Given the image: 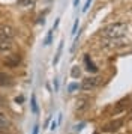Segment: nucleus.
I'll return each instance as SVG.
<instances>
[{
    "mask_svg": "<svg viewBox=\"0 0 132 134\" xmlns=\"http://www.w3.org/2000/svg\"><path fill=\"white\" fill-rule=\"evenodd\" d=\"M15 101H17V103H23V101H24V98H23V97H20V98H17Z\"/></svg>",
    "mask_w": 132,
    "mask_h": 134,
    "instance_id": "nucleus-22",
    "label": "nucleus"
},
{
    "mask_svg": "<svg viewBox=\"0 0 132 134\" xmlns=\"http://www.w3.org/2000/svg\"><path fill=\"white\" fill-rule=\"evenodd\" d=\"M12 80L9 75H6L5 72H0V86H6V85H11Z\"/></svg>",
    "mask_w": 132,
    "mask_h": 134,
    "instance_id": "nucleus-9",
    "label": "nucleus"
},
{
    "mask_svg": "<svg viewBox=\"0 0 132 134\" xmlns=\"http://www.w3.org/2000/svg\"><path fill=\"white\" fill-rule=\"evenodd\" d=\"M20 60H21V57H20V54H11V56H8L6 57V60H5V65L6 66H17L18 63H20Z\"/></svg>",
    "mask_w": 132,
    "mask_h": 134,
    "instance_id": "nucleus-5",
    "label": "nucleus"
},
{
    "mask_svg": "<svg viewBox=\"0 0 132 134\" xmlns=\"http://www.w3.org/2000/svg\"><path fill=\"white\" fill-rule=\"evenodd\" d=\"M8 124H9V122H8V119H6V116L0 111V131H3V130L8 127Z\"/></svg>",
    "mask_w": 132,
    "mask_h": 134,
    "instance_id": "nucleus-11",
    "label": "nucleus"
},
{
    "mask_svg": "<svg viewBox=\"0 0 132 134\" xmlns=\"http://www.w3.org/2000/svg\"><path fill=\"white\" fill-rule=\"evenodd\" d=\"M77 27H78V20L75 21V24H74V29H72V33H75V32H77Z\"/></svg>",
    "mask_w": 132,
    "mask_h": 134,
    "instance_id": "nucleus-20",
    "label": "nucleus"
},
{
    "mask_svg": "<svg viewBox=\"0 0 132 134\" xmlns=\"http://www.w3.org/2000/svg\"><path fill=\"white\" fill-rule=\"evenodd\" d=\"M12 48V39L11 38L0 35V53H6Z\"/></svg>",
    "mask_w": 132,
    "mask_h": 134,
    "instance_id": "nucleus-3",
    "label": "nucleus"
},
{
    "mask_svg": "<svg viewBox=\"0 0 132 134\" xmlns=\"http://www.w3.org/2000/svg\"><path fill=\"white\" fill-rule=\"evenodd\" d=\"M90 3H92V0H87V2H86V5H84V8H83V12H86V11H87V9H89Z\"/></svg>",
    "mask_w": 132,
    "mask_h": 134,
    "instance_id": "nucleus-17",
    "label": "nucleus"
},
{
    "mask_svg": "<svg viewBox=\"0 0 132 134\" xmlns=\"http://www.w3.org/2000/svg\"><path fill=\"white\" fill-rule=\"evenodd\" d=\"M62 50H63V41L60 42V45H59V50H57V54L54 56V60H53V63L56 65L57 62H59V59H60V54H62Z\"/></svg>",
    "mask_w": 132,
    "mask_h": 134,
    "instance_id": "nucleus-13",
    "label": "nucleus"
},
{
    "mask_svg": "<svg viewBox=\"0 0 132 134\" xmlns=\"http://www.w3.org/2000/svg\"><path fill=\"white\" fill-rule=\"evenodd\" d=\"M54 89H56V92L59 91V81L57 80H54Z\"/></svg>",
    "mask_w": 132,
    "mask_h": 134,
    "instance_id": "nucleus-19",
    "label": "nucleus"
},
{
    "mask_svg": "<svg viewBox=\"0 0 132 134\" xmlns=\"http://www.w3.org/2000/svg\"><path fill=\"white\" fill-rule=\"evenodd\" d=\"M71 74H72V77H74V79H77V77H80L81 71H80V68H78V66H74V68H72V71H71Z\"/></svg>",
    "mask_w": 132,
    "mask_h": 134,
    "instance_id": "nucleus-14",
    "label": "nucleus"
},
{
    "mask_svg": "<svg viewBox=\"0 0 132 134\" xmlns=\"http://www.w3.org/2000/svg\"><path fill=\"white\" fill-rule=\"evenodd\" d=\"M38 131H39V127H38V125H35V128H33V133H32V134H38Z\"/></svg>",
    "mask_w": 132,
    "mask_h": 134,
    "instance_id": "nucleus-21",
    "label": "nucleus"
},
{
    "mask_svg": "<svg viewBox=\"0 0 132 134\" xmlns=\"http://www.w3.org/2000/svg\"><path fill=\"white\" fill-rule=\"evenodd\" d=\"M0 35H5L8 38H12L14 36V29L9 27V26H2L0 27Z\"/></svg>",
    "mask_w": 132,
    "mask_h": 134,
    "instance_id": "nucleus-8",
    "label": "nucleus"
},
{
    "mask_svg": "<svg viewBox=\"0 0 132 134\" xmlns=\"http://www.w3.org/2000/svg\"><path fill=\"white\" fill-rule=\"evenodd\" d=\"M126 32H128V24L126 23H114V24H110L102 29V36L117 39V38L125 36Z\"/></svg>",
    "mask_w": 132,
    "mask_h": 134,
    "instance_id": "nucleus-1",
    "label": "nucleus"
},
{
    "mask_svg": "<svg viewBox=\"0 0 132 134\" xmlns=\"http://www.w3.org/2000/svg\"><path fill=\"white\" fill-rule=\"evenodd\" d=\"M84 63H86V69H87V71H90V72H96V71H98V66H96L95 63H93V60H92V59H90V56L89 54H86L84 56Z\"/></svg>",
    "mask_w": 132,
    "mask_h": 134,
    "instance_id": "nucleus-6",
    "label": "nucleus"
},
{
    "mask_svg": "<svg viewBox=\"0 0 132 134\" xmlns=\"http://www.w3.org/2000/svg\"><path fill=\"white\" fill-rule=\"evenodd\" d=\"M81 86L78 85V83H72V85L68 86V92H74V91H77V89H80Z\"/></svg>",
    "mask_w": 132,
    "mask_h": 134,
    "instance_id": "nucleus-15",
    "label": "nucleus"
},
{
    "mask_svg": "<svg viewBox=\"0 0 132 134\" xmlns=\"http://www.w3.org/2000/svg\"><path fill=\"white\" fill-rule=\"evenodd\" d=\"M30 105H32V111H33L35 115H38V113H39V109H38V103H36L35 95H32V103H30Z\"/></svg>",
    "mask_w": 132,
    "mask_h": 134,
    "instance_id": "nucleus-12",
    "label": "nucleus"
},
{
    "mask_svg": "<svg viewBox=\"0 0 132 134\" xmlns=\"http://www.w3.org/2000/svg\"><path fill=\"white\" fill-rule=\"evenodd\" d=\"M78 2H80V0H74V5H75V6L78 5Z\"/></svg>",
    "mask_w": 132,
    "mask_h": 134,
    "instance_id": "nucleus-23",
    "label": "nucleus"
},
{
    "mask_svg": "<svg viewBox=\"0 0 132 134\" xmlns=\"http://www.w3.org/2000/svg\"><path fill=\"white\" fill-rule=\"evenodd\" d=\"M53 32L54 30H50L48 32V35H47V38H45V45H50V44H51V38H53Z\"/></svg>",
    "mask_w": 132,
    "mask_h": 134,
    "instance_id": "nucleus-16",
    "label": "nucleus"
},
{
    "mask_svg": "<svg viewBox=\"0 0 132 134\" xmlns=\"http://www.w3.org/2000/svg\"><path fill=\"white\" fill-rule=\"evenodd\" d=\"M2 104H3V98L0 97V105H2Z\"/></svg>",
    "mask_w": 132,
    "mask_h": 134,
    "instance_id": "nucleus-24",
    "label": "nucleus"
},
{
    "mask_svg": "<svg viewBox=\"0 0 132 134\" xmlns=\"http://www.w3.org/2000/svg\"><path fill=\"white\" fill-rule=\"evenodd\" d=\"M89 105H90L89 98H78L77 105H75V111L77 113H83V111H86L89 109Z\"/></svg>",
    "mask_w": 132,
    "mask_h": 134,
    "instance_id": "nucleus-4",
    "label": "nucleus"
},
{
    "mask_svg": "<svg viewBox=\"0 0 132 134\" xmlns=\"http://www.w3.org/2000/svg\"><path fill=\"white\" fill-rule=\"evenodd\" d=\"M35 5V0H18V6L21 8H32Z\"/></svg>",
    "mask_w": 132,
    "mask_h": 134,
    "instance_id": "nucleus-10",
    "label": "nucleus"
},
{
    "mask_svg": "<svg viewBox=\"0 0 132 134\" xmlns=\"http://www.w3.org/2000/svg\"><path fill=\"white\" fill-rule=\"evenodd\" d=\"M99 83H101V79H99V77H87V79L83 80L81 89H84V91H92V89H95Z\"/></svg>",
    "mask_w": 132,
    "mask_h": 134,
    "instance_id": "nucleus-2",
    "label": "nucleus"
},
{
    "mask_svg": "<svg viewBox=\"0 0 132 134\" xmlns=\"http://www.w3.org/2000/svg\"><path fill=\"white\" fill-rule=\"evenodd\" d=\"M57 124H59V122L53 121V124H51V128H50V130H51V131H54V130H56V128H57Z\"/></svg>",
    "mask_w": 132,
    "mask_h": 134,
    "instance_id": "nucleus-18",
    "label": "nucleus"
},
{
    "mask_svg": "<svg viewBox=\"0 0 132 134\" xmlns=\"http://www.w3.org/2000/svg\"><path fill=\"white\" fill-rule=\"evenodd\" d=\"M122 124H123V122L120 121V119L119 121H114V122H110L108 125H105L104 130H105V131H116L119 127H122Z\"/></svg>",
    "mask_w": 132,
    "mask_h": 134,
    "instance_id": "nucleus-7",
    "label": "nucleus"
}]
</instances>
